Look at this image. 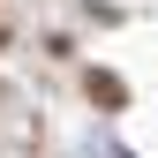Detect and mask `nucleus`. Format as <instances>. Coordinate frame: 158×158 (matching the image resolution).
<instances>
[{"label": "nucleus", "mask_w": 158, "mask_h": 158, "mask_svg": "<svg viewBox=\"0 0 158 158\" xmlns=\"http://www.w3.org/2000/svg\"><path fill=\"white\" fill-rule=\"evenodd\" d=\"M90 98H98V106H121V98H128V90H121V83H113V75H90Z\"/></svg>", "instance_id": "1"}]
</instances>
